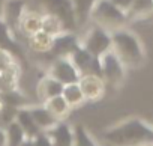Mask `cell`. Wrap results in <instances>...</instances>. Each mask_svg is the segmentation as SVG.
I'll use <instances>...</instances> for the list:
<instances>
[{"mask_svg": "<svg viewBox=\"0 0 153 146\" xmlns=\"http://www.w3.org/2000/svg\"><path fill=\"white\" fill-rule=\"evenodd\" d=\"M72 130H74V146H99L84 125L76 124L72 127Z\"/></svg>", "mask_w": 153, "mask_h": 146, "instance_id": "cb8c5ba5", "label": "cell"}, {"mask_svg": "<svg viewBox=\"0 0 153 146\" xmlns=\"http://www.w3.org/2000/svg\"><path fill=\"white\" fill-rule=\"evenodd\" d=\"M110 2H111L119 11H122V12L126 15V12L131 9V6H132V3L135 2V0H110Z\"/></svg>", "mask_w": 153, "mask_h": 146, "instance_id": "83f0119b", "label": "cell"}, {"mask_svg": "<svg viewBox=\"0 0 153 146\" xmlns=\"http://www.w3.org/2000/svg\"><path fill=\"white\" fill-rule=\"evenodd\" d=\"M149 17H153V0H135L131 9L126 12L128 23L146 20Z\"/></svg>", "mask_w": 153, "mask_h": 146, "instance_id": "d6986e66", "label": "cell"}, {"mask_svg": "<svg viewBox=\"0 0 153 146\" xmlns=\"http://www.w3.org/2000/svg\"><path fill=\"white\" fill-rule=\"evenodd\" d=\"M45 134L53 146H74V130L66 122H57Z\"/></svg>", "mask_w": 153, "mask_h": 146, "instance_id": "4fadbf2b", "label": "cell"}, {"mask_svg": "<svg viewBox=\"0 0 153 146\" xmlns=\"http://www.w3.org/2000/svg\"><path fill=\"white\" fill-rule=\"evenodd\" d=\"M62 92H63V86L57 80H54L53 77H50L48 74L44 76L39 80L38 88H36L38 98L41 100L42 104L47 103V101H50V100H53V98H56V97H60Z\"/></svg>", "mask_w": 153, "mask_h": 146, "instance_id": "2e32d148", "label": "cell"}, {"mask_svg": "<svg viewBox=\"0 0 153 146\" xmlns=\"http://www.w3.org/2000/svg\"><path fill=\"white\" fill-rule=\"evenodd\" d=\"M81 47V39L74 32H63L53 39V47L50 51L51 59H69Z\"/></svg>", "mask_w": 153, "mask_h": 146, "instance_id": "ba28073f", "label": "cell"}, {"mask_svg": "<svg viewBox=\"0 0 153 146\" xmlns=\"http://www.w3.org/2000/svg\"><path fill=\"white\" fill-rule=\"evenodd\" d=\"M152 146H153V145H152Z\"/></svg>", "mask_w": 153, "mask_h": 146, "instance_id": "d6a6232c", "label": "cell"}, {"mask_svg": "<svg viewBox=\"0 0 153 146\" xmlns=\"http://www.w3.org/2000/svg\"><path fill=\"white\" fill-rule=\"evenodd\" d=\"M62 97H63V100L68 103V106H69L71 109H76V107H80V106L84 103V97H83V94H81V89H80L78 83L63 86Z\"/></svg>", "mask_w": 153, "mask_h": 146, "instance_id": "603a6c76", "label": "cell"}, {"mask_svg": "<svg viewBox=\"0 0 153 146\" xmlns=\"http://www.w3.org/2000/svg\"><path fill=\"white\" fill-rule=\"evenodd\" d=\"M33 146H53V145H51L50 139L47 137V134L45 133H41L39 136H36L33 139Z\"/></svg>", "mask_w": 153, "mask_h": 146, "instance_id": "f1b7e54d", "label": "cell"}, {"mask_svg": "<svg viewBox=\"0 0 153 146\" xmlns=\"http://www.w3.org/2000/svg\"><path fill=\"white\" fill-rule=\"evenodd\" d=\"M41 24H42V14L33 9H26L21 20H20V26H18V33L30 38L35 33L41 32Z\"/></svg>", "mask_w": 153, "mask_h": 146, "instance_id": "5bb4252c", "label": "cell"}, {"mask_svg": "<svg viewBox=\"0 0 153 146\" xmlns=\"http://www.w3.org/2000/svg\"><path fill=\"white\" fill-rule=\"evenodd\" d=\"M29 110H30V115H32V118H33L36 127H38L42 133L48 131L50 128H53V127L59 122V121L54 119V116H53V115H51L44 106L29 107Z\"/></svg>", "mask_w": 153, "mask_h": 146, "instance_id": "ffe728a7", "label": "cell"}, {"mask_svg": "<svg viewBox=\"0 0 153 146\" xmlns=\"http://www.w3.org/2000/svg\"><path fill=\"white\" fill-rule=\"evenodd\" d=\"M17 60L15 57L5 48H0V74H2L3 71H6L11 65H14Z\"/></svg>", "mask_w": 153, "mask_h": 146, "instance_id": "4316f807", "label": "cell"}, {"mask_svg": "<svg viewBox=\"0 0 153 146\" xmlns=\"http://www.w3.org/2000/svg\"><path fill=\"white\" fill-rule=\"evenodd\" d=\"M23 66L15 62L6 71L0 74V92H14L20 91V79H21Z\"/></svg>", "mask_w": 153, "mask_h": 146, "instance_id": "9a60e30c", "label": "cell"}, {"mask_svg": "<svg viewBox=\"0 0 153 146\" xmlns=\"http://www.w3.org/2000/svg\"><path fill=\"white\" fill-rule=\"evenodd\" d=\"M0 146H6V134L3 127H0Z\"/></svg>", "mask_w": 153, "mask_h": 146, "instance_id": "f546056e", "label": "cell"}, {"mask_svg": "<svg viewBox=\"0 0 153 146\" xmlns=\"http://www.w3.org/2000/svg\"><path fill=\"white\" fill-rule=\"evenodd\" d=\"M53 116H54V119L56 121H59V122H65L66 121V118L71 115V107L68 106V103L63 100V97L60 95V97H56V98H53V100H50V101H47V103H44L42 104Z\"/></svg>", "mask_w": 153, "mask_h": 146, "instance_id": "44dd1931", "label": "cell"}, {"mask_svg": "<svg viewBox=\"0 0 153 146\" xmlns=\"http://www.w3.org/2000/svg\"><path fill=\"white\" fill-rule=\"evenodd\" d=\"M15 122L20 125V128L23 130L26 139H35L36 136H39L42 131L36 127L32 115H30V110L29 107H21L18 109L17 112V116H15Z\"/></svg>", "mask_w": 153, "mask_h": 146, "instance_id": "e0dca14e", "label": "cell"}, {"mask_svg": "<svg viewBox=\"0 0 153 146\" xmlns=\"http://www.w3.org/2000/svg\"><path fill=\"white\" fill-rule=\"evenodd\" d=\"M53 39L54 38H51L50 35H47L44 32H38L33 36L27 38V45H29L32 53L39 54V56H45V54H50V51H51Z\"/></svg>", "mask_w": 153, "mask_h": 146, "instance_id": "ac0fdd59", "label": "cell"}, {"mask_svg": "<svg viewBox=\"0 0 153 146\" xmlns=\"http://www.w3.org/2000/svg\"><path fill=\"white\" fill-rule=\"evenodd\" d=\"M71 63L78 72L80 79L87 77V76H98L101 77V62L98 57L92 56L89 51H86L83 47H80L71 57Z\"/></svg>", "mask_w": 153, "mask_h": 146, "instance_id": "52a82bcc", "label": "cell"}, {"mask_svg": "<svg viewBox=\"0 0 153 146\" xmlns=\"http://www.w3.org/2000/svg\"><path fill=\"white\" fill-rule=\"evenodd\" d=\"M90 20L93 21V26H98L108 33L125 29L128 24L126 15L119 11L110 0H98L90 12Z\"/></svg>", "mask_w": 153, "mask_h": 146, "instance_id": "3957f363", "label": "cell"}, {"mask_svg": "<svg viewBox=\"0 0 153 146\" xmlns=\"http://www.w3.org/2000/svg\"><path fill=\"white\" fill-rule=\"evenodd\" d=\"M74 12H75V20H76V27L84 26L90 20V12L98 0H71Z\"/></svg>", "mask_w": 153, "mask_h": 146, "instance_id": "7402d4cb", "label": "cell"}, {"mask_svg": "<svg viewBox=\"0 0 153 146\" xmlns=\"http://www.w3.org/2000/svg\"><path fill=\"white\" fill-rule=\"evenodd\" d=\"M81 47L92 56L101 59L105 53L111 51V33L98 26H92L81 39Z\"/></svg>", "mask_w": 153, "mask_h": 146, "instance_id": "5b68a950", "label": "cell"}, {"mask_svg": "<svg viewBox=\"0 0 153 146\" xmlns=\"http://www.w3.org/2000/svg\"><path fill=\"white\" fill-rule=\"evenodd\" d=\"M104 146H111V145H108V143H105V145H104Z\"/></svg>", "mask_w": 153, "mask_h": 146, "instance_id": "1f68e13d", "label": "cell"}, {"mask_svg": "<svg viewBox=\"0 0 153 146\" xmlns=\"http://www.w3.org/2000/svg\"><path fill=\"white\" fill-rule=\"evenodd\" d=\"M42 9V15L56 17L65 27V32H74L76 29L75 12L71 0H38Z\"/></svg>", "mask_w": 153, "mask_h": 146, "instance_id": "277c9868", "label": "cell"}, {"mask_svg": "<svg viewBox=\"0 0 153 146\" xmlns=\"http://www.w3.org/2000/svg\"><path fill=\"white\" fill-rule=\"evenodd\" d=\"M27 9L26 6V0H5L3 8H2V18L3 23L6 24L8 30L11 32V35L18 41V26H20V20L24 14V11Z\"/></svg>", "mask_w": 153, "mask_h": 146, "instance_id": "9c48e42d", "label": "cell"}, {"mask_svg": "<svg viewBox=\"0 0 153 146\" xmlns=\"http://www.w3.org/2000/svg\"><path fill=\"white\" fill-rule=\"evenodd\" d=\"M48 76L57 80L62 86L74 85L80 82V76L69 59H54L50 63Z\"/></svg>", "mask_w": 153, "mask_h": 146, "instance_id": "30bf717a", "label": "cell"}, {"mask_svg": "<svg viewBox=\"0 0 153 146\" xmlns=\"http://www.w3.org/2000/svg\"><path fill=\"white\" fill-rule=\"evenodd\" d=\"M0 48H5L8 50L14 57L15 60L23 66V65H27V59H26V53L21 47V44L11 35V32L8 30L6 24L3 23V20L0 18Z\"/></svg>", "mask_w": 153, "mask_h": 146, "instance_id": "7c38bea8", "label": "cell"}, {"mask_svg": "<svg viewBox=\"0 0 153 146\" xmlns=\"http://www.w3.org/2000/svg\"><path fill=\"white\" fill-rule=\"evenodd\" d=\"M5 134H6V146H20L26 140L23 130L15 121L5 127Z\"/></svg>", "mask_w": 153, "mask_h": 146, "instance_id": "d4e9b609", "label": "cell"}, {"mask_svg": "<svg viewBox=\"0 0 153 146\" xmlns=\"http://www.w3.org/2000/svg\"><path fill=\"white\" fill-rule=\"evenodd\" d=\"M99 62H101V79L104 80V83L116 89L120 88L125 80L126 69L122 65V62L116 57V54L113 51H108L99 59Z\"/></svg>", "mask_w": 153, "mask_h": 146, "instance_id": "8992f818", "label": "cell"}, {"mask_svg": "<svg viewBox=\"0 0 153 146\" xmlns=\"http://www.w3.org/2000/svg\"><path fill=\"white\" fill-rule=\"evenodd\" d=\"M111 51L122 62L125 69L140 68L146 60V53L140 38L128 29H120L111 33Z\"/></svg>", "mask_w": 153, "mask_h": 146, "instance_id": "7a4b0ae2", "label": "cell"}, {"mask_svg": "<svg viewBox=\"0 0 153 146\" xmlns=\"http://www.w3.org/2000/svg\"><path fill=\"white\" fill-rule=\"evenodd\" d=\"M41 32L50 35L51 38H56V36H59L60 33L65 32V27H63V24H62L56 17H51V15H42Z\"/></svg>", "mask_w": 153, "mask_h": 146, "instance_id": "484cf974", "label": "cell"}, {"mask_svg": "<svg viewBox=\"0 0 153 146\" xmlns=\"http://www.w3.org/2000/svg\"><path fill=\"white\" fill-rule=\"evenodd\" d=\"M104 140L111 146H152L153 128L138 118H129L107 128Z\"/></svg>", "mask_w": 153, "mask_h": 146, "instance_id": "6da1fadb", "label": "cell"}, {"mask_svg": "<svg viewBox=\"0 0 153 146\" xmlns=\"http://www.w3.org/2000/svg\"><path fill=\"white\" fill-rule=\"evenodd\" d=\"M20 146H33V139H26Z\"/></svg>", "mask_w": 153, "mask_h": 146, "instance_id": "4dcf8cb0", "label": "cell"}, {"mask_svg": "<svg viewBox=\"0 0 153 146\" xmlns=\"http://www.w3.org/2000/svg\"><path fill=\"white\" fill-rule=\"evenodd\" d=\"M78 86L81 89L84 101H90V103L101 101L105 97V92H107V85L98 76L81 77L80 82H78Z\"/></svg>", "mask_w": 153, "mask_h": 146, "instance_id": "8fae6325", "label": "cell"}]
</instances>
